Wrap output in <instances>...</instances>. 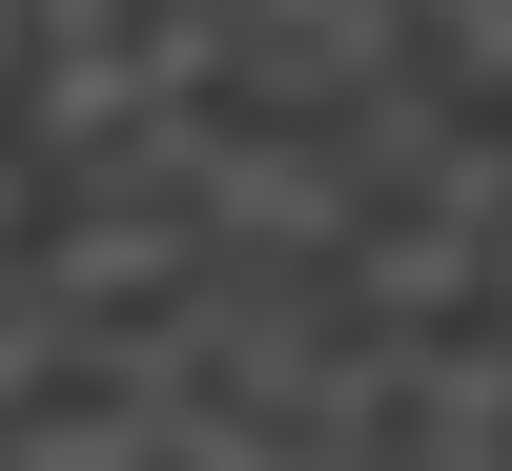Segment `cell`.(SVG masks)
I'll use <instances>...</instances> for the list:
<instances>
[{
	"label": "cell",
	"instance_id": "cell-1",
	"mask_svg": "<svg viewBox=\"0 0 512 471\" xmlns=\"http://www.w3.org/2000/svg\"><path fill=\"white\" fill-rule=\"evenodd\" d=\"M390 451L410 471H492L512 451V328H390Z\"/></svg>",
	"mask_w": 512,
	"mask_h": 471
}]
</instances>
